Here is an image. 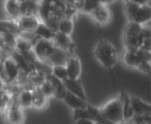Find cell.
Wrapping results in <instances>:
<instances>
[{"label": "cell", "mask_w": 151, "mask_h": 124, "mask_svg": "<svg viewBox=\"0 0 151 124\" xmlns=\"http://www.w3.org/2000/svg\"><path fill=\"white\" fill-rule=\"evenodd\" d=\"M124 2H125L124 9H125L126 17L128 18V21H132V19H134V15H136L137 11H138L140 5L136 4V3L132 2V1H128V0H126V1H124Z\"/></svg>", "instance_id": "cell-28"}, {"label": "cell", "mask_w": 151, "mask_h": 124, "mask_svg": "<svg viewBox=\"0 0 151 124\" xmlns=\"http://www.w3.org/2000/svg\"><path fill=\"white\" fill-rule=\"evenodd\" d=\"M65 68H66L67 77L68 79H73V80H79L82 72V64H81V60L77 55H69L66 58L64 64Z\"/></svg>", "instance_id": "cell-7"}, {"label": "cell", "mask_w": 151, "mask_h": 124, "mask_svg": "<svg viewBox=\"0 0 151 124\" xmlns=\"http://www.w3.org/2000/svg\"><path fill=\"white\" fill-rule=\"evenodd\" d=\"M94 56L99 63L111 70L117 63V51L107 39H99L94 48Z\"/></svg>", "instance_id": "cell-1"}, {"label": "cell", "mask_w": 151, "mask_h": 124, "mask_svg": "<svg viewBox=\"0 0 151 124\" xmlns=\"http://www.w3.org/2000/svg\"><path fill=\"white\" fill-rule=\"evenodd\" d=\"M73 121H77V120L80 119H91V115L89 113L88 109H76L73 110Z\"/></svg>", "instance_id": "cell-29"}, {"label": "cell", "mask_w": 151, "mask_h": 124, "mask_svg": "<svg viewBox=\"0 0 151 124\" xmlns=\"http://www.w3.org/2000/svg\"><path fill=\"white\" fill-rule=\"evenodd\" d=\"M27 80H28V84L34 88V87H40L42 83L46 81V75L44 72H42L38 70H33L27 74Z\"/></svg>", "instance_id": "cell-24"}, {"label": "cell", "mask_w": 151, "mask_h": 124, "mask_svg": "<svg viewBox=\"0 0 151 124\" xmlns=\"http://www.w3.org/2000/svg\"><path fill=\"white\" fill-rule=\"evenodd\" d=\"M73 20L69 19V18H61L59 20L58 24H57V31L56 32H60V33L66 34L69 35L73 33Z\"/></svg>", "instance_id": "cell-25"}, {"label": "cell", "mask_w": 151, "mask_h": 124, "mask_svg": "<svg viewBox=\"0 0 151 124\" xmlns=\"http://www.w3.org/2000/svg\"><path fill=\"white\" fill-rule=\"evenodd\" d=\"M128 1H132V2L136 3L138 5H145V4H149L150 0H128Z\"/></svg>", "instance_id": "cell-34"}, {"label": "cell", "mask_w": 151, "mask_h": 124, "mask_svg": "<svg viewBox=\"0 0 151 124\" xmlns=\"http://www.w3.org/2000/svg\"><path fill=\"white\" fill-rule=\"evenodd\" d=\"M32 48H33L32 42H30V40L26 39V38H24V37H21V36L19 35L17 37V40H16L14 50L19 53V54H23V53H26V52H28V51L32 50Z\"/></svg>", "instance_id": "cell-26"}, {"label": "cell", "mask_w": 151, "mask_h": 124, "mask_svg": "<svg viewBox=\"0 0 151 124\" xmlns=\"http://www.w3.org/2000/svg\"><path fill=\"white\" fill-rule=\"evenodd\" d=\"M64 84V87L66 89V91L73 93L76 96L80 97V98L84 99V100H87V95L84 91V88H83L82 84L79 80H73V79H67L63 82Z\"/></svg>", "instance_id": "cell-12"}, {"label": "cell", "mask_w": 151, "mask_h": 124, "mask_svg": "<svg viewBox=\"0 0 151 124\" xmlns=\"http://www.w3.org/2000/svg\"><path fill=\"white\" fill-rule=\"evenodd\" d=\"M99 4H103V5H106V6H108L109 4L113 3L115 0H99Z\"/></svg>", "instance_id": "cell-35"}, {"label": "cell", "mask_w": 151, "mask_h": 124, "mask_svg": "<svg viewBox=\"0 0 151 124\" xmlns=\"http://www.w3.org/2000/svg\"><path fill=\"white\" fill-rule=\"evenodd\" d=\"M19 1H20V2H21V1H25V0H19Z\"/></svg>", "instance_id": "cell-39"}, {"label": "cell", "mask_w": 151, "mask_h": 124, "mask_svg": "<svg viewBox=\"0 0 151 124\" xmlns=\"http://www.w3.org/2000/svg\"><path fill=\"white\" fill-rule=\"evenodd\" d=\"M32 1H33V2H35V3H38V4H40V3L42 2V0H32Z\"/></svg>", "instance_id": "cell-37"}, {"label": "cell", "mask_w": 151, "mask_h": 124, "mask_svg": "<svg viewBox=\"0 0 151 124\" xmlns=\"http://www.w3.org/2000/svg\"><path fill=\"white\" fill-rule=\"evenodd\" d=\"M130 103L134 116L151 115V105L149 102L136 96H130Z\"/></svg>", "instance_id": "cell-11"}, {"label": "cell", "mask_w": 151, "mask_h": 124, "mask_svg": "<svg viewBox=\"0 0 151 124\" xmlns=\"http://www.w3.org/2000/svg\"><path fill=\"white\" fill-rule=\"evenodd\" d=\"M23 110L24 109L20 107L19 102L16 98V95H14L6 109V118L9 124H23L25 121Z\"/></svg>", "instance_id": "cell-6"}, {"label": "cell", "mask_w": 151, "mask_h": 124, "mask_svg": "<svg viewBox=\"0 0 151 124\" xmlns=\"http://www.w3.org/2000/svg\"><path fill=\"white\" fill-rule=\"evenodd\" d=\"M3 34H15V35H20L19 28L17 25V21L14 20L5 19L0 20V35Z\"/></svg>", "instance_id": "cell-21"}, {"label": "cell", "mask_w": 151, "mask_h": 124, "mask_svg": "<svg viewBox=\"0 0 151 124\" xmlns=\"http://www.w3.org/2000/svg\"><path fill=\"white\" fill-rule=\"evenodd\" d=\"M49 98H47L38 87L32 88V108L42 110L48 105Z\"/></svg>", "instance_id": "cell-19"}, {"label": "cell", "mask_w": 151, "mask_h": 124, "mask_svg": "<svg viewBox=\"0 0 151 124\" xmlns=\"http://www.w3.org/2000/svg\"><path fill=\"white\" fill-rule=\"evenodd\" d=\"M18 102L22 109H27L32 107V87H25L21 89L16 95Z\"/></svg>", "instance_id": "cell-17"}, {"label": "cell", "mask_w": 151, "mask_h": 124, "mask_svg": "<svg viewBox=\"0 0 151 124\" xmlns=\"http://www.w3.org/2000/svg\"><path fill=\"white\" fill-rule=\"evenodd\" d=\"M75 124H95V123L91 119H80L75 121Z\"/></svg>", "instance_id": "cell-33"}, {"label": "cell", "mask_w": 151, "mask_h": 124, "mask_svg": "<svg viewBox=\"0 0 151 124\" xmlns=\"http://www.w3.org/2000/svg\"><path fill=\"white\" fill-rule=\"evenodd\" d=\"M92 16L93 20L96 22L99 25H107L108 23H110L111 21V11L108 9V6L103 4H99L91 11L90 14Z\"/></svg>", "instance_id": "cell-10"}, {"label": "cell", "mask_w": 151, "mask_h": 124, "mask_svg": "<svg viewBox=\"0 0 151 124\" xmlns=\"http://www.w3.org/2000/svg\"><path fill=\"white\" fill-rule=\"evenodd\" d=\"M101 114L108 119L109 121L115 124H120L123 122V115H122V105L119 96L114 97L107 103L99 108Z\"/></svg>", "instance_id": "cell-2"}, {"label": "cell", "mask_w": 151, "mask_h": 124, "mask_svg": "<svg viewBox=\"0 0 151 124\" xmlns=\"http://www.w3.org/2000/svg\"><path fill=\"white\" fill-rule=\"evenodd\" d=\"M56 32L53 29H51L47 24H45L44 22H40V24L37 25L36 29L33 31L34 35L38 38H42V39H49V40H53L54 35Z\"/></svg>", "instance_id": "cell-22"}, {"label": "cell", "mask_w": 151, "mask_h": 124, "mask_svg": "<svg viewBox=\"0 0 151 124\" xmlns=\"http://www.w3.org/2000/svg\"><path fill=\"white\" fill-rule=\"evenodd\" d=\"M122 61L128 67H137V65L140 62L138 50H127V49H125L123 55H122Z\"/></svg>", "instance_id": "cell-23"}, {"label": "cell", "mask_w": 151, "mask_h": 124, "mask_svg": "<svg viewBox=\"0 0 151 124\" xmlns=\"http://www.w3.org/2000/svg\"><path fill=\"white\" fill-rule=\"evenodd\" d=\"M143 26L129 21L124 30V44L127 50H139Z\"/></svg>", "instance_id": "cell-3"}, {"label": "cell", "mask_w": 151, "mask_h": 124, "mask_svg": "<svg viewBox=\"0 0 151 124\" xmlns=\"http://www.w3.org/2000/svg\"><path fill=\"white\" fill-rule=\"evenodd\" d=\"M40 4L33 2L32 0H25L20 2V14L21 16H38Z\"/></svg>", "instance_id": "cell-20"}, {"label": "cell", "mask_w": 151, "mask_h": 124, "mask_svg": "<svg viewBox=\"0 0 151 124\" xmlns=\"http://www.w3.org/2000/svg\"><path fill=\"white\" fill-rule=\"evenodd\" d=\"M4 11L9 20L17 21L20 17V1L19 0H5Z\"/></svg>", "instance_id": "cell-16"}, {"label": "cell", "mask_w": 151, "mask_h": 124, "mask_svg": "<svg viewBox=\"0 0 151 124\" xmlns=\"http://www.w3.org/2000/svg\"><path fill=\"white\" fill-rule=\"evenodd\" d=\"M38 88L40 89V91L44 93V95L47 97V98L50 99L51 97H53V88H52V86L47 82V81H45V82L42 83Z\"/></svg>", "instance_id": "cell-31"}, {"label": "cell", "mask_w": 151, "mask_h": 124, "mask_svg": "<svg viewBox=\"0 0 151 124\" xmlns=\"http://www.w3.org/2000/svg\"><path fill=\"white\" fill-rule=\"evenodd\" d=\"M53 42H54L56 49L63 51V52L70 53V55H73V50H75V44L70 39V36L66 35V34L60 33V32H56L53 38Z\"/></svg>", "instance_id": "cell-9"}, {"label": "cell", "mask_w": 151, "mask_h": 124, "mask_svg": "<svg viewBox=\"0 0 151 124\" xmlns=\"http://www.w3.org/2000/svg\"><path fill=\"white\" fill-rule=\"evenodd\" d=\"M4 88H5V83H4V81H3L2 79H0V91L3 90Z\"/></svg>", "instance_id": "cell-36"}, {"label": "cell", "mask_w": 151, "mask_h": 124, "mask_svg": "<svg viewBox=\"0 0 151 124\" xmlns=\"http://www.w3.org/2000/svg\"><path fill=\"white\" fill-rule=\"evenodd\" d=\"M115 1H121V2H124V1H126V0H115Z\"/></svg>", "instance_id": "cell-38"}, {"label": "cell", "mask_w": 151, "mask_h": 124, "mask_svg": "<svg viewBox=\"0 0 151 124\" xmlns=\"http://www.w3.org/2000/svg\"><path fill=\"white\" fill-rule=\"evenodd\" d=\"M137 68L139 70H141L144 74H150L151 70V64L150 61H140L139 64L137 65Z\"/></svg>", "instance_id": "cell-32"}, {"label": "cell", "mask_w": 151, "mask_h": 124, "mask_svg": "<svg viewBox=\"0 0 151 124\" xmlns=\"http://www.w3.org/2000/svg\"><path fill=\"white\" fill-rule=\"evenodd\" d=\"M118 96H119L120 100H121L123 121H130L134 118V112H132V103H130V96L124 91L120 93Z\"/></svg>", "instance_id": "cell-15"}, {"label": "cell", "mask_w": 151, "mask_h": 124, "mask_svg": "<svg viewBox=\"0 0 151 124\" xmlns=\"http://www.w3.org/2000/svg\"><path fill=\"white\" fill-rule=\"evenodd\" d=\"M62 100L65 102V105H68V107L71 108L73 110L86 109L89 105L87 100H84V99L80 98V97L76 96V95H73V93L68 92V91H66V93H65Z\"/></svg>", "instance_id": "cell-14"}, {"label": "cell", "mask_w": 151, "mask_h": 124, "mask_svg": "<svg viewBox=\"0 0 151 124\" xmlns=\"http://www.w3.org/2000/svg\"><path fill=\"white\" fill-rule=\"evenodd\" d=\"M97 5H99V0H83L81 11L86 14H91V11H92Z\"/></svg>", "instance_id": "cell-30"}, {"label": "cell", "mask_w": 151, "mask_h": 124, "mask_svg": "<svg viewBox=\"0 0 151 124\" xmlns=\"http://www.w3.org/2000/svg\"><path fill=\"white\" fill-rule=\"evenodd\" d=\"M151 19V7L149 4L141 5L139 7L138 11L134 15L132 22L137 24H140L142 26H145Z\"/></svg>", "instance_id": "cell-18"}, {"label": "cell", "mask_w": 151, "mask_h": 124, "mask_svg": "<svg viewBox=\"0 0 151 124\" xmlns=\"http://www.w3.org/2000/svg\"><path fill=\"white\" fill-rule=\"evenodd\" d=\"M1 68H2L3 77H4L5 84H14L17 81L20 74V68L18 66L17 62L14 60V58L9 55L1 62Z\"/></svg>", "instance_id": "cell-4"}, {"label": "cell", "mask_w": 151, "mask_h": 124, "mask_svg": "<svg viewBox=\"0 0 151 124\" xmlns=\"http://www.w3.org/2000/svg\"><path fill=\"white\" fill-rule=\"evenodd\" d=\"M46 81L52 86L53 97H56V98H58V99H63L65 93H66V89H65L64 84H63L62 81L56 79L51 74L46 76Z\"/></svg>", "instance_id": "cell-13"}, {"label": "cell", "mask_w": 151, "mask_h": 124, "mask_svg": "<svg viewBox=\"0 0 151 124\" xmlns=\"http://www.w3.org/2000/svg\"><path fill=\"white\" fill-rule=\"evenodd\" d=\"M40 22L38 17L35 16H21L17 20V25L20 33H33Z\"/></svg>", "instance_id": "cell-8"}, {"label": "cell", "mask_w": 151, "mask_h": 124, "mask_svg": "<svg viewBox=\"0 0 151 124\" xmlns=\"http://www.w3.org/2000/svg\"><path fill=\"white\" fill-rule=\"evenodd\" d=\"M51 75L54 76L56 79L64 82L65 80L68 79L66 72V68L64 65H60V64H56V65H52V70H51Z\"/></svg>", "instance_id": "cell-27"}, {"label": "cell", "mask_w": 151, "mask_h": 124, "mask_svg": "<svg viewBox=\"0 0 151 124\" xmlns=\"http://www.w3.org/2000/svg\"><path fill=\"white\" fill-rule=\"evenodd\" d=\"M32 50L38 60H45L47 58H50L54 54V52L56 51V47H55L53 40L38 38L36 42L33 44Z\"/></svg>", "instance_id": "cell-5"}]
</instances>
